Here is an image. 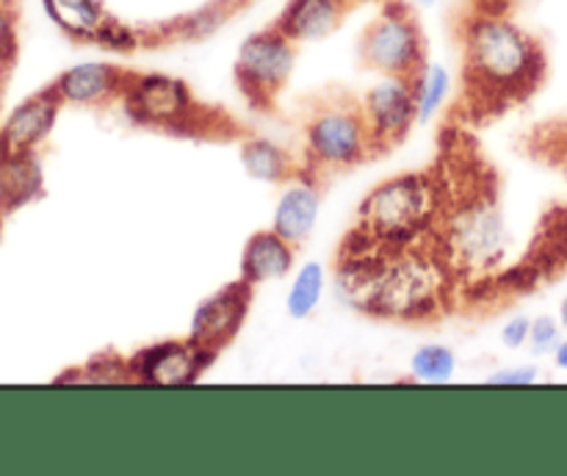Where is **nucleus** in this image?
<instances>
[{"instance_id": "obj_1", "label": "nucleus", "mask_w": 567, "mask_h": 476, "mask_svg": "<svg viewBox=\"0 0 567 476\" xmlns=\"http://www.w3.org/2000/svg\"><path fill=\"white\" fill-rule=\"evenodd\" d=\"M336 280L352 308L399 324H430L460 302L457 280L432 236L385 249L349 230L338 247Z\"/></svg>"}, {"instance_id": "obj_2", "label": "nucleus", "mask_w": 567, "mask_h": 476, "mask_svg": "<svg viewBox=\"0 0 567 476\" xmlns=\"http://www.w3.org/2000/svg\"><path fill=\"white\" fill-rule=\"evenodd\" d=\"M437 175L443 183V208L432 238L463 299L502 275L509 249L507 221L496 175L485 161L474 158L463 131L454 133V142H446Z\"/></svg>"}, {"instance_id": "obj_3", "label": "nucleus", "mask_w": 567, "mask_h": 476, "mask_svg": "<svg viewBox=\"0 0 567 476\" xmlns=\"http://www.w3.org/2000/svg\"><path fill=\"white\" fill-rule=\"evenodd\" d=\"M460 108L471 122H491L529 100L548 72L546 50L502 11H474L463 33Z\"/></svg>"}, {"instance_id": "obj_4", "label": "nucleus", "mask_w": 567, "mask_h": 476, "mask_svg": "<svg viewBox=\"0 0 567 476\" xmlns=\"http://www.w3.org/2000/svg\"><path fill=\"white\" fill-rule=\"evenodd\" d=\"M443 208L437 169L385 177L363 197L352 230L385 249L410 247L435 232Z\"/></svg>"}, {"instance_id": "obj_5", "label": "nucleus", "mask_w": 567, "mask_h": 476, "mask_svg": "<svg viewBox=\"0 0 567 476\" xmlns=\"http://www.w3.org/2000/svg\"><path fill=\"white\" fill-rule=\"evenodd\" d=\"M120 103L133 125L153 127L172 136H247V131L238 127L230 116L199 103L186 81L164 72H133Z\"/></svg>"}, {"instance_id": "obj_6", "label": "nucleus", "mask_w": 567, "mask_h": 476, "mask_svg": "<svg viewBox=\"0 0 567 476\" xmlns=\"http://www.w3.org/2000/svg\"><path fill=\"white\" fill-rule=\"evenodd\" d=\"M377 158L360 100L347 92H327L310 103L302 125V161L310 177L354 169Z\"/></svg>"}, {"instance_id": "obj_7", "label": "nucleus", "mask_w": 567, "mask_h": 476, "mask_svg": "<svg viewBox=\"0 0 567 476\" xmlns=\"http://www.w3.org/2000/svg\"><path fill=\"white\" fill-rule=\"evenodd\" d=\"M360 64L380 75L419 81L424 72L426 44L413 9L402 0H385L380 14L365 25L358 44Z\"/></svg>"}, {"instance_id": "obj_8", "label": "nucleus", "mask_w": 567, "mask_h": 476, "mask_svg": "<svg viewBox=\"0 0 567 476\" xmlns=\"http://www.w3.org/2000/svg\"><path fill=\"white\" fill-rule=\"evenodd\" d=\"M297 48L299 44L275 25L244 39L233 64V77L249 108L260 114H271L277 108V100L297 66Z\"/></svg>"}, {"instance_id": "obj_9", "label": "nucleus", "mask_w": 567, "mask_h": 476, "mask_svg": "<svg viewBox=\"0 0 567 476\" xmlns=\"http://www.w3.org/2000/svg\"><path fill=\"white\" fill-rule=\"evenodd\" d=\"M365 125H369L371 142L377 155L399 147L419 125V97H415V81L410 77L382 75L369 92L360 97Z\"/></svg>"}, {"instance_id": "obj_10", "label": "nucleus", "mask_w": 567, "mask_h": 476, "mask_svg": "<svg viewBox=\"0 0 567 476\" xmlns=\"http://www.w3.org/2000/svg\"><path fill=\"white\" fill-rule=\"evenodd\" d=\"M219 354L208 352L192 338H166V341L150 343L131 354L133 380L142 385L158 387H183L197 382Z\"/></svg>"}, {"instance_id": "obj_11", "label": "nucleus", "mask_w": 567, "mask_h": 476, "mask_svg": "<svg viewBox=\"0 0 567 476\" xmlns=\"http://www.w3.org/2000/svg\"><path fill=\"white\" fill-rule=\"evenodd\" d=\"M563 271H567V203L543 216L526 258L515 269L502 271L491 286L504 291H529L537 282L554 280Z\"/></svg>"}, {"instance_id": "obj_12", "label": "nucleus", "mask_w": 567, "mask_h": 476, "mask_svg": "<svg viewBox=\"0 0 567 476\" xmlns=\"http://www.w3.org/2000/svg\"><path fill=\"white\" fill-rule=\"evenodd\" d=\"M252 297L255 288L244 282L241 277L221 286L219 291H214L197 304L192 327H188V338L208 352L221 354L241 332L249 308H252Z\"/></svg>"}, {"instance_id": "obj_13", "label": "nucleus", "mask_w": 567, "mask_h": 476, "mask_svg": "<svg viewBox=\"0 0 567 476\" xmlns=\"http://www.w3.org/2000/svg\"><path fill=\"white\" fill-rule=\"evenodd\" d=\"M131 77L133 70L114 61H83V64L66 66L50 86L55 89L64 105L105 108L111 103H120Z\"/></svg>"}, {"instance_id": "obj_14", "label": "nucleus", "mask_w": 567, "mask_h": 476, "mask_svg": "<svg viewBox=\"0 0 567 476\" xmlns=\"http://www.w3.org/2000/svg\"><path fill=\"white\" fill-rule=\"evenodd\" d=\"M61 97L55 89L44 86L28 100H22L0 127V155H28L37 153L39 144L50 136L61 111Z\"/></svg>"}, {"instance_id": "obj_15", "label": "nucleus", "mask_w": 567, "mask_h": 476, "mask_svg": "<svg viewBox=\"0 0 567 476\" xmlns=\"http://www.w3.org/2000/svg\"><path fill=\"white\" fill-rule=\"evenodd\" d=\"M280 199L271 214V230L280 232L293 247H305L319 225L321 214V180L319 177L302 175L286 183Z\"/></svg>"}, {"instance_id": "obj_16", "label": "nucleus", "mask_w": 567, "mask_h": 476, "mask_svg": "<svg viewBox=\"0 0 567 476\" xmlns=\"http://www.w3.org/2000/svg\"><path fill=\"white\" fill-rule=\"evenodd\" d=\"M299 247L280 236L277 230H255L244 241L241 260H238V277L252 288L269 286V282L286 280L297 266Z\"/></svg>"}, {"instance_id": "obj_17", "label": "nucleus", "mask_w": 567, "mask_h": 476, "mask_svg": "<svg viewBox=\"0 0 567 476\" xmlns=\"http://www.w3.org/2000/svg\"><path fill=\"white\" fill-rule=\"evenodd\" d=\"M358 0H288L271 25L280 28L291 42H321L341 28Z\"/></svg>"}, {"instance_id": "obj_18", "label": "nucleus", "mask_w": 567, "mask_h": 476, "mask_svg": "<svg viewBox=\"0 0 567 476\" xmlns=\"http://www.w3.org/2000/svg\"><path fill=\"white\" fill-rule=\"evenodd\" d=\"M238 155H241L244 172H247V175L258 183L286 186V183L308 175V172H305V161L297 158L291 149H286L282 144H277V142H271V138L252 136V133L241 136Z\"/></svg>"}, {"instance_id": "obj_19", "label": "nucleus", "mask_w": 567, "mask_h": 476, "mask_svg": "<svg viewBox=\"0 0 567 476\" xmlns=\"http://www.w3.org/2000/svg\"><path fill=\"white\" fill-rule=\"evenodd\" d=\"M42 6L59 31L78 42L100 44V37L111 22L103 0H42Z\"/></svg>"}, {"instance_id": "obj_20", "label": "nucleus", "mask_w": 567, "mask_h": 476, "mask_svg": "<svg viewBox=\"0 0 567 476\" xmlns=\"http://www.w3.org/2000/svg\"><path fill=\"white\" fill-rule=\"evenodd\" d=\"M42 194V169L37 153L0 155V214L22 208Z\"/></svg>"}, {"instance_id": "obj_21", "label": "nucleus", "mask_w": 567, "mask_h": 476, "mask_svg": "<svg viewBox=\"0 0 567 476\" xmlns=\"http://www.w3.org/2000/svg\"><path fill=\"white\" fill-rule=\"evenodd\" d=\"M324 288H327L324 263H319V260H308V263L299 266L286 297L288 315L297 321L310 319V315L319 310L321 297H324Z\"/></svg>"}, {"instance_id": "obj_22", "label": "nucleus", "mask_w": 567, "mask_h": 476, "mask_svg": "<svg viewBox=\"0 0 567 476\" xmlns=\"http://www.w3.org/2000/svg\"><path fill=\"white\" fill-rule=\"evenodd\" d=\"M457 374V354L443 343H430L410 358V382L421 385H446Z\"/></svg>"}, {"instance_id": "obj_23", "label": "nucleus", "mask_w": 567, "mask_h": 476, "mask_svg": "<svg viewBox=\"0 0 567 476\" xmlns=\"http://www.w3.org/2000/svg\"><path fill=\"white\" fill-rule=\"evenodd\" d=\"M452 92V77L449 70L441 64H426L424 72L415 81V97H419V125L430 122L432 116L441 114L443 103Z\"/></svg>"}, {"instance_id": "obj_24", "label": "nucleus", "mask_w": 567, "mask_h": 476, "mask_svg": "<svg viewBox=\"0 0 567 476\" xmlns=\"http://www.w3.org/2000/svg\"><path fill=\"white\" fill-rule=\"evenodd\" d=\"M59 382H97V385H122V382H136L131 371V360L122 358L116 352H103L97 358L89 360L83 365L81 374L70 371V374H61Z\"/></svg>"}, {"instance_id": "obj_25", "label": "nucleus", "mask_w": 567, "mask_h": 476, "mask_svg": "<svg viewBox=\"0 0 567 476\" xmlns=\"http://www.w3.org/2000/svg\"><path fill=\"white\" fill-rule=\"evenodd\" d=\"M526 149L532 153V158H543L548 164H554V169L563 172L565 186H567V131L565 127H537L532 131V136L526 138Z\"/></svg>"}, {"instance_id": "obj_26", "label": "nucleus", "mask_w": 567, "mask_h": 476, "mask_svg": "<svg viewBox=\"0 0 567 476\" xmlns=\"http://www.w3.org/2000/svg\"><path fill=\"white\" fill-rule=\"evenodd\" d=\"M20 53V11L17 0H0V70H9Z\"/></svg>"}, {"instance_id": "obj_27", "label": "nucleus", "mask_w": 567, "mask_h": 476, "mask_svg": "<svg viewBox=\"0 0 567 476\" xmlns=\"http://www.w3.org/2000/svg\"><path fill=\"white\" fill-rule=\"evenodd\" d=\"M563 332L565 327L559 324V319H554V315H537V319H532V332L526 346H529V352L535 358H546V354H554V349L559 346Z\"/></svg>"}, {"instance_id": "obj_28", "label": "nucleus", "mask_w": 567, "mask_h": 476, "mask_svg": "<svg viewBox=\"0 0 567 476\" xmlns=\"http://www.w3.org/2000/svg\"><path fill=\"white\" fill-rule=\"evenodd\" d=\"M540 380V371L537 365H509V369H498L487 376V385H498V387H524V385H535Z\"/></svg>"}, {"instance_id": "obj_29", "label": "nucleus", "mask_w": 567, "mask_h": 476, "mask_svg": "<svg viewBox=\"0 0 567 476\" xmlns=\"http://www.w3.org/2000/svg\"><path fill=\"white\" fill-rule=\"evenodd\" d=\"M532 332V319L529 315H515L507 324L502 327V343L507 349H524L529 343Z\"/></svg>"}, {"instance_id": "obj_30", "label": "nucleus", "mask_w": 567, "mask_h": 476, "mask_svg": "<svg viewBox=\"0 0 567 476\" xmlns=\"http://www.w3.org/2000/svg\"><path fill=\"white\" fill-rule=\"evenodd\" d=\"M554 365H557L559 371H567V338H563V341H559V346L554 349Z\"/></svg>"}, {"instance_id": "obj_31", "label": "nucleus", "mask_w": 567, "mask_h": 476, "mask_svg": "<svg viewBox=\"0 0 567 476\" xmlns=\"http://www.w3.org/2000/svg\"><path fill=\"white\" fill-rule=\"evenodd\" d=\"M557 319H559V324H563L565 330H567V293L563 297V302H559V313H557Z\"/></svg>"}, {"instance_id": "obj_32", "label": "nucleus", "mask_w": 567, "mask_h": 476, "mask_svg": "<svg viewBox=\"0 0 567 476\" xmlns=\"http://www.w3.org/2000/svg\"><path fill=\"white\" fill-rule=\"evenodd\" d=\"M413 3L415 6H432V3H435V0H413Z\"/></svg>"}]
</instances>
